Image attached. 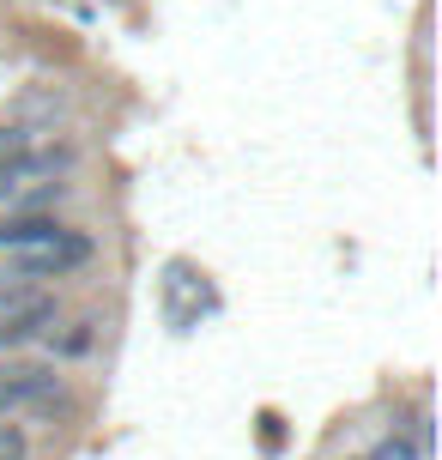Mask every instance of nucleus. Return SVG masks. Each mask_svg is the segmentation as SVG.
Instances as JSON below:
<instances>
[{
  "instance_id": "obj_6",
  "label": "nucleus",
  "mask_w": 442,
  "mask_h": 460,
  "mask_svg": "<svg viewBox=\"0 0 442 460\" xmlns=\"http://www.w3.org/2000/svg\"><path fill=\"white\" fill-rule=\"evenodd\" d=\"M0 460H24V430L13 418H0Z\"/></svg>"
},
{
  "instance_id": "obj_2",
  "label": "nucleus",
  "mask_w": 442,
  "mask_h": 460,
  "mask_svg": "<svg viewBox=\"0 0 442 460\" xmlns=\"http://www.w3.org/2000/svg\"><path fill=\"white\" fill-rule=\"evenodd\" d=\"M55 322V297L19 279H0V345H19Z\"/></svg>"
},
{
  "instance_id": "obj_7",
  "label": "nucleus",
  "mask_w": 442,
  "mask_h": 460,
  "mask_svg": "<svg viewBox=\"0 0 442 460\" xmlns=\"http://www.w3.org/2000/svg\"><path fill=\"white\" fill-rule=\"evenodd\" d=\"M376 460H419V448H412L406 437H388L382 448H376Z\"/></svg>"
},
{
  "instance_id": "obj_3",
  "label": "nucleus",
  "mask_w": 442,
  "mask_h": 460,
  "mask_svg": "<svg viewBox=\"0 0 442 460\" xmlns=\"http://www.w3.org/2000/svg\"><path fill=\"white\" fill-rule=\"evenodd\" d=\"M200 309H212L207 273H194L188 261H170L164 267V322L176 327V333H188V327L200 322Z\"/></svg>"
},
{
  "instance_id": "obj_1",
  "label": "nucleus",
  "mask_w": 442,
  "mask_h": 460,
  "mask_svg": "<svg viewBox=\"0 0 442 460\" xmlns=\"http://www.w3.org/2000/svg\"><path fill=\"white\" fill-rule=\"evenodd\" d=\"M85 261H92V236L49 225V230H37V236H24V243L6 249V273L13 279H67Z\"/></svg>"
},
{
  "instance_id": "obj_4",
  "label": "nucleus",
  "mask_w": 442,
  "mask_h": 460,
  "mask_svg": "<svg viewBox=\"0 0 442 460\" xmlns=\"http://www.w3.org/2000/svg\"><path fill=\"white\" fill-rule=\"evenodd\" d=\"M49 412L55 406V369L49 364H0V418L13 412Z\"/></svg>"
},
{
  "instance_id": "obj_5",
  "label": "nucleus",
  "mask_w": 442,
  "mask_h": 460,
  "mask_svg": "<svg viewBox=\"0 0 442 460\" xmlns=\"http://www.w3.org/2000/svg\"><path fill=\"white\" fill-rule=\"evenodd\" d=\"M24 146H31L24 128H0V170H13V164L24 158Z\"/></svg>"
}]
</instances>
